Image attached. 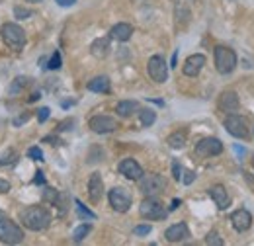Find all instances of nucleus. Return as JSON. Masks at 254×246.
Wrapping results in <instances>:
<instances>
[{"label":"nucleus","instance_id":"1","mask_svg":"<svg viewBox=\"0 0 254 246\" xmlns=\"http://www.w3.org/2000/svg\"><path fill=\"white\" fill-rule=\"evenodd\" d=\"M20 221H22V225L26 229L39 233V231L49 229L53 217H51V213L43 205H30V207H26V209L20 211Z\"/></svg>","mask_w":254,"mask_h":246},{"label":"nucleus","instance_id":"2","mask_svg":"<svg viewBox=\"0 0 254 246\" xmlns=\"http://www.w3.org/2000/svg\"><path fill=\"white\" fill-rule=\"evenodd\" d=\"M213 61H215V68L219 74H231L237 68V53L229 47H215L213 51Z\"/></svg>","mask_w":254,"mask_h":246},{"label":"nucleus","instance_id":"3","mask_svg":"<svg viewBox=\"0 0 254 246\" xmlns=\"http://www.w3.org/2000/svg\"><path fill=\"white\" fill-rule=\"evenodd\" d=\"M139 189L145 197H157L166 189V178L160 174H143L139 180Z\"/></svg>","mask_w":254,"mask_h":246},{"label":"nucleus","instance_id":"4","mask_svg":"<svg viewBox=\"0 0 254 246\" xmlns=\"http://www.w3.org/2000/svg\"><path fill=\"white\" fill-rule=\"evenodd\" d=\"M0 35H2V41L14 51H22L26 47V33L18 24H4Z\"/></svg>","mask_w":254,"mask_h":246},{"label":"nucleus","instance_id":"5","mask_svg":"<svg viewBox=\"0 0 254 246\" xmlns=\"http://www.w3.org/2000/svg\"><path fill=\"white\" fill-rule=\"evenodd\" d=\"M24 241V231L10 221L8 217H0V243L4 245H20Z\"/></svg>","mask_w":254,"mask_h":246},{"label":"nucleus","instance_id":"6","mask_svg":"<svg viewBox=\"0 0 254 246\" xmlns=\"http://www.w3.org/2000/svg\"><path fill=\"white\" fill-rule=\"evenodd\" d=\"M108 199H110V205L114 211L118 213H127L131 209V203H133V197L131 193L127 191L126 187H112L110 193H108Z\"/></svg>","mask_w":254,"mask_h":246},{"label":"nucleus","instance_id":"7","mask_svg":"<svg viewBox=\"0 0 254 246\" xmlns=\"http://www.w3.org/2000/svg\"><path fill=\"white\" fill-rule=\"evenodd\" d=\"M139 213H141V217H145L149 221H162L168 215L164 205L160 203L157 197H145L141 201V205H139Z\"/></svg>","mask_w":254,"mask_h":246},{"label":"nucleus","instance_id":"8","mask_svg":"<svg viewBox=\"0 0 254 246\" xmlns=\"http://www.w3.org/2000/svg\"><path fill=\"white\" fill-rule=\"evenodd\" d=\"M225 129L229 135H233L235 139H249V123L243 116H237V114H229L225 118Z\"/></svg>","mask_w":254,"mask_h":246},{"label":"nucleus","instance_id":"9","mask_svg":"<svg viewBox=\"0 0 254 246\" xmlns=\"http://www.w3.org/2000/svg\"><path fill=\"white\" fill-rule=\"evenodd\" d=\"M147 72H149V76H151L157 84L166 82V80H168V64L164 61V57L153 55V57L149 59V62H147Z\"/></svg>","mask_w":254,"mask_h":246},{"label":"nucleus","instance_id":"10","mask_svg":"<svg viewBox=\"0 0 254 246\" xmlns=\"http://www.w3.org/2000/svg\"><path fill=\"white\" fill-rule=\"evenodd\" d=\"M223 153V143L217 137H205L195 145V154L201 158H209V156H217Z\"/></svg>","mask_w":254,"mask_h":246},{"label":"nucleus","instance_id":"11","mask_svg":"<svg viewBox=\"0 0 254 246\" xmlns=\"http://www.w3.org/2000/svg\"><path fill=\"white\" fill-rule=\"evenodd\" d=\"M88 127H90L94 133L104 135V133L116 131V129H118V122H116L114 118H110V116H94V118H90Z\"/></svg>","mask_w":254,"mask_h":246},{"label":"nucleus","instance_id":"12","mask_svg":"<svg viewBox=\"0 0 254 246\" xmlns=\"http://www.w3.org/2000/svg\"><path fill=\"white\" fill-rule=\"evenodd\" d=\"M217 106L225 114H235L241 108V100H239L235 90H225V92H221L219 100H217Z\"/></svg>","mask_w":254,"mask_h":246},{"label":"nucleus","instance_id":"13","mask_svg":"<svg viewBox=\"0 0 254 246\" xmlns=\"http://www.w3.org/2000/svg\"><path fill=\"white\" fill-rule=\"evenodd\" d=\"M118 170H120L122 176H126L127 180H139V178L145 174L143 168H141V164H139L135 158H124V160L120 162Z\"/></svg>","mask_w":254,"mask_h":246},{"label":"nucleus","instance_id":"14","mask_svg":"<svg viewBox=\"0 0 254 246\" xmlns=\"http://www.w3.org/2000/svg\"><path fill=\"white\" fill-rule=\"evenodd\" d=\"M164 237H166L168 243H182V241H188L190 239V229H188L186 223H176V225H172V227L166 229Z\"/></svg>","mask_w":254,"mask_h":246},{"label":"nucleus","instance_id":"15","mask_svg":"<svg viewBox=\"0 0 254 246\" xmlns=\"http://www.w3.org/2000/svg\"><path fill=\"white\" fill-rule=\"evenodd\" d=\"M231 225L237 233H245L251 229L253 225V215L247 211V209H237L233 215H231Z\"/></svg>","mask_w":254,"mask_h":246},{"label":"nucleus","instance_id":"16","mask_svg":"<svg viewBox=\"0 0 254 246\" xmlns=\"http://www.w3.org/2000/svg\"><path fill=\"white\" fill-rule=\"evenodd\" d=\"M203 64H205V57H203V55H199V53L190 55V57L186 59V62H184V66H182V72H184L186 76H197V74L201 72Z\"/></svg>","mask_w":254,"mask_h":246},{"label":"nucleus","instance_id":"17","mask_svg":"<svg viewBox=\"0 0 254 246\" xmlns=\"http://www.w3.org/2000/svg\"><path fill=\"white\" fill-rule=\"evenodd\" d=\"M88 195H90V201L92 203H98L104 195V180L100 176V172H94L88 180Z\"/></svg>","mask_w":254,"mask_h":246},{"label":"nucleus","instance_id":"18","mask_svg":"<svg viewBox=\"0 0 254 246\" xmlns=\"http://www.w3.org/2000/svg\"><path fill=\"white\" fill-rule=\"evenodd\" d=\"M209 197L215 201V205H217L219 209H227L229 203H231V197H229L225 185H221V184L211 185V187H209Z\"/></svg>","mask_w":254,"mask_h":246},{"label":"nucleus","instance_id":"19","mask_svg":"<svg viewBox=\"0 0 254 246\" xmlns=\"http://www.w3.org/2000/svg\"><path fill=\"white\" fill-rule=\"evenodd\" d=\"M110 39L112 37H98L96 41H92L90 45V53L94 55L96 59H106L110 53Z\"/></svg>","mask_w":254,"mask_h":246},{"label":"nucleus","instance_id":"20","mask_svg":"<svg viewBox=\"0 0 254 246\" xmlns=\"http://www.w3.org/2000/svg\"><path fill=\"white\" fill-rule=\"evenodd\" d=\"M131 35H133V28H131L129 24H126V22L116 24V26L110 30V37L116 39V41H129Z\"/></svg>","mask_w":254,"mask_h":246},{"label":"nucleus","instance_id":"21","mask_svg":"<svg viewBox=\"0 0 254 246\" xmlns=\"http://www.w3.org/2000/svg\"><path fill=\"white\" fill-rule=\"evenodd\" d=\"M86 88H88L90 92L108 94L112 86H110V78H108V76H96V78H92V80L86 84Z\"/></svg>","mask_w":254,"mask_h":246},{"label":"nucleus","instance_id":"22","mask_svg":"<svg viewBox=\"0 0 254 246\" xmlns=\"http://www.w3.org/2000/svg\"><path fill=\"white\" fill-rule=\"evenodd\" d=\"M116 112H118V116H122V118H129V116H133L135 112H139V102H135V100H124V102H120V104L116 106Z\"/></svg>","mask_w":254,"mask_h":246},{"label":"nucleus","instance_id":"23","mask_svg":"<svg viewBox=\"0 0 254 246\" xmlns=\"http://www.w3.org/2000/svg\"><path fill=\"white\" fill-rule=\"evenodd\" d=\"M166 143H168L170 149H182V147L186 145V133H182V131H174L172 135H168Z\"/></svg>","mask_w":254,"mask_h":246},{"label":"nucleus","instance_id":"24","mask_svg":"<svg viewBox=\"0 0 254 246\" xmlns=\"http://www.w3.org/2000/svg\"><path fill=\"white\" fill-rule=\"evenodd\" d=\"M139 120L143 127H151L153 123L157 122V114L153 110H139Z\"/></svg>","mask_w":254,"mask_h":246},{"label":"nucleus","instance_id":"25","mask_svg":"<svg viewBox=\"0 0 254 246\" xmlns=\"http://www.w3.org/2000/svg\"><path fill=\"white\" fill-rule=\"evenodd\" d=\"M90 231H92V225H88V223H84V225L76 227V229H74V233H72V241H74V243H82Z\"/></svg>","mask_w":254,"mask_h":246},{"label":"nucleus","instance_id":"26","mask_svg":"<svg viewBox=\"0 0 254 246\" xmlns=\"http://www.w3.org/2000/svg\"><path fill=\"white\" fill-rule=\"evenodd\" d=\"M66 203H68V195L57 191V195H55V199H53V205L59 207V215H64V213H66V207H68Z\"/></svg>","mask_w":254,"mask_h":246},{"label":"nucleus","instance_id":"27","mask_svg":"<svg viewBox=\"0 0 254 246\" xmlns=\"http://www.w3.org/2000/svg\"><path fill=\"white\" fill-rule=\"evenodd\" d=\"M26 86H28V78H24V76H18V78H16V80L10 84V94H12V96H18V94L22 92Z\"/></svg>","mask_w":254,"mask_h":246},{"label":"nucleus","instance_id":"28","mask_svg":"<svg viewBox=\"0 0 254 246\" xmlns=\"http://www.w3.org/2000/svg\"><path fill=\"white\" fill-rule=\"evenodd\" d=\"M74 205H76V213H78L80 219H96V213H92V211H90L82 201H78V199H76V201H74Z\"/></svg>","mask_w":254,"mask_h":246},{"label":"nucleus","instance_id":"29","mask_svg":"<svg viewBox=\"0 0 254 246\" xmlns=\"http://www.w3.org/2000/svg\"><path fill=\"white\" fill-rule=\"evenodd\" d=\"M16 158H18V154H16V151H6V153L0 156V166H6V164H14L16 162Z\"/></svg>","mask_w":254,"mask_h":246},{"label":"nucleus","instance_id":"30","mask_svg":"<svg viewBox=\"0 0 254 246\" xmlns=\"http://www.w3.org/2000/svg\"><path fill=\"white\" fill-rule=\"evenodd\" d=\"M205 243H207L209 246H223V239L219 237V233H217V231H211V233H207Z\"/></svg>","mask_w":254,"mask_h":246},{"label":"nucleus","instance_id":"31","mask_svg":"<svg viewBox=\"0 0 254 246\" xmlns=\"http://www.w3.org/2000/svg\"><path fill=\"white\" fill-rule=\"evenodd\" d=\"M47 68H49V70H57V68H61V53H59V51H55V53L51 55Z\"/></svg>","mask_w":254,"mask_h":246},{"label":"nucleus","instance_id":"32","mask_svg":"<svg viewBox=\"0 0 254 246\" xmlns=\"http://www.w3.org/2000/svg\"><path fill=\"white\" fill-rule=\"evenodd\" d=\"M33 12L30 8H22V6H16L14 8V16L18 18V20H26V18H30Z\"/></svg>","mask_w":254,"mask_h":246},{"label":"nucleus","instance_id":"33","mask_svg":"<svg viewBox=\"0 0 254 246\" xmlns=\"http://www.w3.org/2000/svg\"><path fill=\"white\" fill-rule=\"evenodd\" d=\"M151 231H153L151 225H139V227L133 229V235H135V237H147Z\"/></svg>","mask_w":254,"mask_h":246},{"label":"nucleus","instance_id":"34","mask_svg":"<svg viewBox=\"0 0 254 246\" xmlns=\"http://www.w3.org/2000/svg\"><path fill=\"white\" fill-rule=\"evenodd\" d=\"M28 156H30L32 160H43V151H41L39 147H32V149L28 151Z\"/></svg>","mask_w":254,"mask_h":246},{"label":"nucleus","instance_id":"35","mask_svg":"<svg viewBox=\"0 0 254 246\" xmlns=\"http://www.w3.org/2000/svg\"><path fill=\"white\" fill-rule=\"evenodd\" d=\"M49 112H51L49 108H41V110L37 112V122L39 123L47 122V120H49Z\"/></svg>","mask_w":254,"mask_h":246},{"label":"nucleus","instance_id":"36","mask_svg":"<svg viewBox=\"0 0 254 246\" xmlns=\"http://www.w3.org/2000/svg\"><path fill=\"white\" fill-rule=\"evenodd\" d=\"M182 174H184V176H182L180 180H182V182H184V184H186V185H190L191 182L195 180V174H193L191 170H186V172H182Z\"/></svg>","mask_w":254,"mask_h":246},{"label":"nucleus","instance_id":"37","mask_svg":"<svg viewBox=\"0 0 254 246\" xmlns=\"http://www.w3.org/2000/svg\"><path fill=\"white\" fill-rule=\"evenodd\" d=\"M172 172H174V180H180V178H182V166H180L176 160L172 162Z\"/></svg>","mask_w":254,"mask_h":246},{"label":"nucleus","instance_id":"38","mask_svg":"<svg viewBox=\"0 0 254 246\" xmlns=\"http://www.w3.org/2000/svg\"><path fill=\"white\" fill-rule=\"evenodd\" d=\"M35 184H45V176H43V172H35V180H33Z\"/></svg>","mask_w":254,"mask_h":246},{"label":"nucleus","instance_id":"39","mask_svg":"<svg viewBox=\"0 0 254 246\" xmlns=\"http://www.w3.org/2000/svg\"><path fill=\"white\" fill-rule=\"evenodd\" d=\"M0 191H10V184L6 180H2V178H0Z\"/></svg>","mask_w":254,"mask_h":246},{"label":"nucleus","instance_id":"40","mask_svg":"<svg viewBox=\"0 0 254 246\" xmlns=\"http://www.w3.org/2000/svg\"><path fill=\"white\" fill-rule=\"evenodd\" d=\"M55 2H57L59 6H72L76 0H55Z\"/></svg>","mask_w":254,"mask_h":246},{"label":"nucleus","instance_id":"41","mask_svg":"<svg viewBox=\"0 0 254 246\" xmlns=\"http://www.w3.org/2000/svg\"><path fill=\"white\" fill-rule=\"evenodd\" d=\"M28 120H30V114H24V116H22V118H18V120H16V122H14V125H20V123L28 122Z\"/></svg>","mask_w":254,"mask_h":246},{"label":"nucleus","instance_id":"42","mask_svg":"<svg viewBox=\"0 0 254 246\" xmlns=\"http://www.w3.org/2000/svg\"><path fill=\"white\" fill-rule=\"evenodd\" d=\"M178 205H180V199H174V201H172V205H170V209H176Z\"/></svg>","mask_w":254,"mask_h":246},{"label":"nucleus","instance_id":"43","mask_svg":"<svg viewBox=\"0 0 254 246\" xmlns=\"http://www.w3.org/2000/svg\"><path fill=\"white\" fill-rule=\"evenodd\" d=\"M28 2H32V4H37V2H43V0H28Z\"/></svg>","mask_w":254,"mask_h":246},{"label":"nucleus","instance_id":"44","mask_svg":"<svg viewBox=\"0 0 254 246\" xmlns=\"http://www.w3.org/2000/svg\"><path fill=\"white\" fill-rule=\"evenodd\" d=\"M253 166H254V154H253Z\"/></svg>","mask_w":254,"mask_h":246},{"label":"nucleus","instance_id":"45","mask_svg":"<svg viewBox=\"0 0 254 246\" xmlns=\"http://www.w3.org/2000/svg\"><path fill=\"white\" fill-rule=\"evenodd\" d=\"M176 2H178V0H176Z\"/></svg>","mask_w":254,"mask_h":246}]
</instances>
